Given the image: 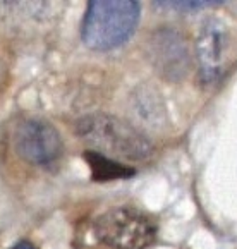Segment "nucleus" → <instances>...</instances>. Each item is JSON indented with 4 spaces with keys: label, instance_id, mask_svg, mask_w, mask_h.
Listing matches in <instances>:
<instances>
[{
    "label": "nucleus",
    "instance_id": "1",
    "mask_svg": "<svg viewBox=\"0 0 237 249\" xmlns=\"http://www.w3.org/2000/svg\"><path fill=\"white\" fill-rule=\"evenodd\" d=\"M74 131L93 151L113 160L141 161L153 151V143L134 124L109 114H90L77 119Z\"/></svg>",
    "mask_w": 237,
    "mask_h": 249
},
{
    "label": "nucleus",
    "instance_id": "2",
    "mask_svg": "<svg viewBox=\"0 0 237 249\" xmlns=\"http://www.w3.org/2000/svg\"><path fill=\"white\" fill-rule=\"evenodd\" d=\"M141 18L136 0H93L81 26V40L88 48L109 52L131 40Z\"/></svg>",
    "mask_w": 237,
    "mask_h": 249
},
{
    "label": "nucleus",
    "instance_id": "3",
    "mask_svg": "<svg viewBox=\"0 0 237 249\" xmlns=\"http://www.w3.org/2000/svg\"><path fill=\"white\" fill-rule=\"evenodd\" d=\"M93 237L105 249H146L157 237V225L134 208H112L93 222Z\"/></svg>",
    "mask_w": 237,
    "mask_h": 249
},
{
    "label": "nucleus",
    "instance_id": "4",
    "mask_svg": "<svg viewBox=\"0 0 237 249\" xmlns=\"http://www.w3.org/2000/svg\"><path fill=\"white\" fill-rule=\"evenodd\" d=\"M14 151L26 163L54 169L64 155V141L55 125L43 119H24L12 134Z\"/></svg>",
    "mask_w": 237,
    "mask_h": 249
},
{
    "label": "nucleus",
    "instance_id": "5",
    "mask_svg": "<svg viewBox=\"0 0 237 249\" xmlns=\"http://www.w3.org/2000/svg\"><path fill=\"white\" fill-rule=\"evenodd\" d=\"M148 57L153 69L170 83H181L193 67L186 36L174 28H160L148 40Z\"/></svg>",
    "mask_w": 237,
    "mask_h": 249
},
{
    "label": "nucleus",
    "instance_id": "6",
    "mask_svg": "<svg viewBox=\"0 0 237 249\" xmlns=\"http://www.w3.org/2000/svg\"><path fill=\"white\" fill-rule=\"evenodd\" d=\"M230 52V33L219 18H208L198 31L194 55L200 79L210 85L223 74Z\"/></svg>",
    "mask_w": 237,
    "mask_h": 249
},
{
    "label": "nucleus",
    "instance_id": "7",
    "mask_svg": "<svg viewBox=\"0 0 237 249\" xmlns=\"http://www.w3.org/2000/svg\"><path fill=\"white\" fill-rule=\"evenodd\" d=\"M84 160L90 165L91 170V179L96 182H107V180H117V179H129L136 174V170L129 165L122 163L119 160H113L110 157L98 153V151H86Z\"/></svg>",
    "mask_w": 237,
    "mask_h": 249
},
{
    "label": "nucleus",
    "instance_id": "8",
    "mask_svg": "<svg viewBox=\"0 0 237 249\" xmlns=\"http://www.w3.org/2000/svg\"><path fill=\"white\" fill-rule=\"evenodd\" d=\"M155 7H164L167 11H177V12H193V11H200L203 7H210V5H220V2H153Z\"/></svg>",
    "mask_w": 237,
    "mask_h": 249
},
{
    "label": "nucleus",
    "instance_id": "9",
    "mask_svg": "<svg viewBox=\"0 0 237 249\" xmlns=\"http://www.w3.org/2000/svg\"><path fill=\"white\" fill-rule=\"evenodd\" d=\"M11 249H36L29 241H19L16 246H12Z\"/></svg>",
    "mask_w": 237,
    "mask_h": 249
}]
</instances>
